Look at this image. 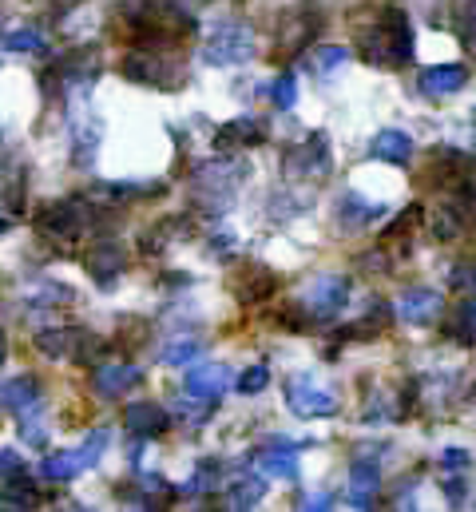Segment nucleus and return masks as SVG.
Here are the masks:
<instances>
[{
  "mask_svg": "<svg viewBox=\"0 0 476 512\" xmlns=\"http://www.w3.org/2000/svg\"><path fill=\"white\" fill-rule=\"evenodd\" d=\"M357 56L373 68H405L413 60V28L401 8H385L357 32Z\"/></svg>",
  "mask_w": 476,
  "mask_h": 512,
  "instance_id": "1",
  "label": "nucleus"
},
{
  "mask_svg": "<svg viewBox=\"0 0 476 512\" xmlns=\"http://www.w3.org/2000/svg\"><path fill=\"white\" fill-rule=\"evenodd\" d=\"M242 179H246V163L235 159V155H219V159H207V163L195 167L191 191H195V199H199L207 211L219 215V211H227L238 199Z\"/></svg>",
  "mask_w": 476,
  "mask_h": 512,
  "instance_id": "2",
  "label": "nucleus"
},
{
  "mask_svg": "<svg viewBox=\"0 0 476 512\" xmlns=\"http://www.w3.org/2000/svg\"><path fill=\"white\" fill-rule=\"evenodd\" d=\"M127 12H131V24L143 32V44L179 40L195 28V20L187 16V8L179 0H135Z\"/></svg>",
  "mask_w": 476,
  "mask_h": 512,
  "instance_id": "3",
  "label": "nucleus"
},
{
  "mask_svg": "<svg viewBox=\"0 0 476 512\" xmlns=\"http://www.w3.org/2000/svg\"><path fill=\"white\" fill-rule=\"evenodd\" d=\"M254 56V28L246 24V20H219L215 28H211V36H207V44H203V60L207 64H215V68H238V64H246Z\"/></svg>",
  "mask_w": 476,
  "mask_h": 512,
  "instance_id": "4",
  "label": "nucleus"
},
{
  "mask_svg": "<svg viewBox=\"0 0 476 512\" xmlns=\"http://www.w3.org/2000/svg\"><path fill=\"white\" fill-rule=\"evenodd\" d=\"M298 306L310 322H334L346 306H350V282L338 278V274H322V278H310L306 290L298 294Z\"/></svg>",
  "mask_w": 476,
  "mask_h": 512,
  "instance_id": "5",
  "label": "nucleus"
},
{
  "mask_svg": "<svg viewBox=\"0 0 476 512\" xmlns=\"http://www.w3.org/2000/svg\"><path fill=\"white\" fill-rule=\"evenodd\" d=\"M282 171H286V179H294V183H318V179H326V175L334 171L330 139H326L322 131H310L298 147H290V151H286Z\"/></svg>",
  "mask_w": 476,
  "mask_h": 512,
  "instance_id": "6",
  "label": "nucleus"
},
{
  "mask_svg": "<svg viewBox=\"0 0 476 512\" xmlns=\"http://www.w3.org/2000/svg\"><path fill=\"white\" fill-rule=\"evenodd\" d=\"M88 219H92V207H88L84 199H56V203L40 207L36 227H40L48 239H56L60 247H68V243H76V239L84 235Z\"/></svg>",
  "mask_w": 476,
  "mask_h": 512,
  "instance_id": "7",
  "label": "nucleus"
},
{
  "mask_svg": "<svg viewBox=\"0 0 476 512\" xmlns=\"http://www.w3.org/2000/svg\"><path fill=\"white\" fill-rule=\"evenodd\" d=\"M123 76L135 80V84H147V88H163V92H175L187 80V72L179 68V60H171L163 52H131L123 60Z\"/></svg>",
  "mask_w": 476,
  "mask_h": 512,
  "instance_id": "8",
  "label": "nucleus"
},
{
  "mask_svg": "<svg viewBox=\"0 0 476 512\" xmlns=\"http://www.w3.org/2000/svg\"><path fill=\"white\" fill-rule=\"evenodd\" d=\"M36 350L48 354V358H68V362H92L104 342L88 330H76V326H56V330H40L36 334Z\"/></svg>",
  "mask_w": 476,
  "mask_h": 512,
  "instance_id": "9",
  "label": "nucleus"
},
{
  "mask_svg": "<svg viewBox=\"0 0 476 512\" xmlns=\"http://www.w3.org/2000/svg\"><path fill=\"white\" fill-rule=\"evenodd\" d=\"M286 405L298 417H334L338 413V393L322 385L314 374H298L286 382Z\"/></svg>",
  "mask_w": 476,
  "mask_h": 512,
  "instance_id": "10",
  "label": "nucleus"
},
{
  "mask_svg": "<svg viewBox=\"0 0 476 512\" xmlns=\"http://www.w3.org/2000/svg\"><path fill=\"white\" fill-rule=\"evenodd\" d=\"M445 314V294L433 290V286H413L397 298V318L401 322H413V326H429Z\"/></svg>",
  "mask_w": 476,
  "mask_h": 512,
  "instance_id": "11",
  "label": "nucleus"
},
{
  "mask_svg": "<svg viewBox=\"0 0 476 512\" xmlns=\"http://www.w3.org/2000/svg\"><path fill=\"white\" fill-rule=\"evenodd\" d=\"M84 266H88V274L96 278V286L112 290L119 282V274L127 270V255H123L119 243H96V247L88 251V258H84Z\"/></svg>",
  "mask_w": 476,
  "mask_h": 512,
  "instance_id": "12",
  "label": "nucleus"
},
{
  "mask_svg": "<svg viewBox=\"0 0 476 512\" xmlns=\"http://www.w3.org/2000/svg\"><path fill=\"white\" fill-rule=\"evenodd\" d=\"M465 84H469V68H461V64H437V68L421 72V96H429V100H449Z\"/></svg>",
  "mask_w": 476,
  "mask_h": 512,
  "instance_id": "13",
  "label": "nucleus"
},
{
  "mask_svg": "<svg viewBox=\"0 0 476 512\" xmlns=\"http://www.w3.org/2000/svg\"><path fill=\"white\" fill-rule=\"evenodd\" d=\"M123 421H127V429H131V437H135V441H151V437H159V433L171 425V413H167L163 405L135 401V405H127Z\"/></svg>",
  "mask_w": 476,
  "mask_h": 512,
  "instance_id": "14",
  "label": "nucleus"
},
{
  "mask_svg": "<svg viewBox=\"0 0 476 512\" xmlns=\"http://www.w3.org/2000/svg\"><path fill=\"white\" fill-rule=\"evenodd\" d=\"M227 382H231V370L207 362V366H195V370L183 378V389H187V397H195V401H219Z\"/></svg>",
  "mask_w": 476,
  "mask_h": 512,
  "instance_id": "15",
  "label": "nucleus"
},
{
  "mask_svg": "<svg viewBox=\"0 0 476 512\" xmlns=\"http://www.w3.org/2000/svg\"><path fill=\"white\" fill-rule=\"evenodd\" d=\"M139 378H143V374H139V366H131V362H104V366H96V374H92V389L112 401V397H123Z\"/></svg>",
  "mask_w": 476,
  "mask_h": 512,
  "instance_id": "16",
  "label": "nucleus"
},
{
  "mask_svg": "<svg viewBox=\"0 0 476 512\" xmlns=\"http://www.w3.org/2000/svg\"><path fill=\"white\" fill-rule=\"evenodd\" d=\"M381 215H385V207H381V203H365L357 191L342 195V199H338V211H334V219H338V231H342V235L369 227V223H373V219H381Z\"/></svg>",
  "mask_w": 476,
  "mask_h": 512,
  "instance_id": "17",
  "label": "nucleus"
},
{
  "mask_svg": "<svg viewBox=\"0 0 476 512\" xmlns=\"http://www.w3.org/2000/svg\"><path fill=\"white\" fill-rule=\"evenodd\" d=\"M377 493H381V469L377 461H354L350 469V505L354 509H373L377 505Z\"/></svg>",
  "mask_w": 476,
  "mask_h": 512,
  "instance_id": "18",
  "label": "nucleus"
},
{
  "mask_svg": "<svg viewBox=\"0 0 476 512\" xmlns=\"http://www.w3.org/2000/svg\"><path fill=\"white\" fill-rule=\"evenodd\" d=\"M369 155L373 159H385V163H409L413 159V139L405 135V131H397V128H385V131H377L373 135V147H369Z\"/></svg>",
  "mask_w": 476,
  "mask_h": 512,
  "instance_id": "19",
  "label": "nucleus"
},
{
  "mask_svg": "<svg viewBox=\"0 0 476 512\" xmlns=\"http://www.w3.org/2000/svg\"><path fill=\"white\" fill-rule=\"evenodd\" d=\"M314 32H318V16L314 12H294L278 32V52H302L314 40Z\"/></svg>",
  "mask_w": 476,
  "mask_h": 512,
  "instance_id": "20",
  "label": "nucleus"
},
{
  "mask_svg": "<svg viewBox=\"0 0 476 512\" xmlns=\"http://www.w3.org/2000/svg\"><path fill=\"white\" fill-rule=\"evenodd\" d=\"M100 120L96 116H80L76 124H72V155H76V167H88L92 163V155H96V147H100Z\"/></svg>",
  "mask_w": 476,
  "mask_h": 512,
  "instance_id": "21",
  "label": "nucleus"
},
{
  "mask_svg": "<svg viewBox=\"0 0 476 512\" xmlns=\"http://www.w3.org/2000/svg\"><path fill=\"white\" fill-rule=\"evenodd\" d=\"M429 227H433V239H437V243H457L461 231H465V207H461V203H441V207L433 211Z\"/></svg>",
  "mask_w": 476,
  "mask_h": 512,
  "instance_id": "22",
  "label": "nucleus"
},
{
  "mask_svg": "<svg viewBox=\"0 0 476 512\" xmlns=\"http://www.w3.org/2000/svg\"><path fill=\"white\" fill-rule=\"evenodd\" d=\"M258 469L270 477H282V481H298V473H302L294 449H286V445H270L266 453H258Z\"/></svg>",
  "mask_w": 476,
  "mask_h": 512,
  "instance_id": "23",
  "label": "nucleus"
},
{
  "mask_svg": "<svg viewBox=\"0 0 476 512\" xmlns=\"http://www.w3.org/2000/svg\"><path fill=\"white\" fill-rule=\"evenodd\" d=\"M346 64H350V52H346L342 44H322V48H314V56L306 60V68H310L318 80H330V76H338Z\"/></svg>",
  "mask_w": 476,
  "mask_h": 512,
  "instance_id": "24",
  "label": "nucleus"
},
{
  "mask_svg": "<svg viewBox=\"0 0 476 512\" xmlns=\"http://www.w3.org/2000/svg\"><path fill=\"white\" fill-rule=\"evenodd\" d=\"M0 401H4V409H12V413L36 405V401H40V378H32V374L12 378V382L0 389Z\"/></svg>",
  "mask_w": 476,
  "mask_h": 512,
  "instance_id": "25",
  "label": "nucleus"
},
{
  "mask_svg": "<svg viewBox=\"0 0 476 512\" xmlns=\"http://www.w3.org/2000/svg\"><path fill=\"white\" fill-rule=\"evenodd\" d=\"M266 139V128L258 124V120H235V124H227V128L215 135V147L219 151H235L238 143H262Z\"/></svg>",
  "mask_w": 476,
  "mask_h": 512,
  "instance_id": "26",
  "label": "nucleus"
},
{
  "mask_svg": "<svg viewBox=\"0 0 476 512\" xmlns=\"http://www.w3.org/2000/svg\"><path fill=\"white\" fill-rule=\"evenodd\" d=\"M0 505L4 509H16V512H24V509H36L40 505V489H36V481L32 477H12V481H4V497H0Z\"/></svg>",
  "mask_w": 476,
  "mask_h": 512,
  "instance_id": "27",
  "label": "nucleus"
},
{
  "mask_svg": "<svg viewBox=\"0 0 476 512\" xmlns=\"http://www.w3.org/2000/svg\"><path fill=\"white\" fill-rule=\"evenodd\" d=\"M445 334H449L453 342H461V346H476V298H465V302L453 310Z\"/></svg>",
  "mask_w": 476,
  "mask_h": 512,
  "instance_id": "28",
  "label": "nucleus"
},
{
  "mask_svg": "<svg viewBox=\"0 0 476 512\" xmlns=\"http://www.w3.org/2000/svg\"><path fill=\"white\" fill-rule=\"evenodd\" d=\"M40 473L52 477V481H72V477H80V473H88V469H84L80 453H48V457L40 461Z\"/></svg>",
  "mask_w": 476,
  "mask_h": 512,
  "instance_id": "29",
  "label": "nucleus"
},
{
  "mask_svg": "<svg viewBox=\"0 0 476 512\" xmlns=\"http://www.w3.org/2000/svg\"><path fill=\"white\" fill-rule=\"evenodd\" d=\"M449 20L465 44H476V0H449Z\"/></svg>",
  "mask_w": 476,
  "mask_h": 512,
  "instance_id": "30",
  "label": "nucleus"
},
{
  "mask_svg": "<svg viewBox=\"0 0 476 512\" xmlns=\"http://www.w3.org/2000/svg\"><path fill=\"white\" fill-rule=\"evenodd\" d=\"M262 497H266V485H262L258 477H250V481H238L235 489L227 493V505L238 512H246V509H258Z\"/></svg>",
  "mask_w": 476,
  "mask_h": 512,
  "instance_id": "31",
  "label": "nucleus"
},
{
  "mask_svg": "<svg viewBox=\"0 0 476 512\" xmlns=\"http://www.w3.org/2000/svg\"><path fill=\"white\" fill-rule=\"evenodd\" d=\"M16 417H20V437H24V441H28L32 449L48 441V425L40 421V409H36V405H28V409H20Z\"/></svg>",
  "mask_w": 476,
  "mask_h": 512,
  "instance_id": "32",
  "label": "nucleus"
},
{
  "mask_svg": "<svg viewBox=\"0 0 476 512\" xmlns=\"http://www.w3.org/2000/svg\"><path fill=\"white\" fill-rule=\"evenodd\" d=\"M203 354V346L195 342V338H179V342H171L159 358H163V366H187V362H195Z\"/></svg>",
  "mask_w": 476,
  "mask_h": 512,
  "instance_id": "33",
  "label": "nucleus"
},
{
  "mask_svg": "<svg viewBox=\"0 0 476 512\" xmlns=\"http://www.w3.org/2000/svg\"><path fill=\"white\" fill-rule=\"evenodd\" d=\"M108 445H112V429H96V433L84 441V449H76V453H80V461H84V469L100 465V457L108 453Z\"/></svg>",
  "mask_w": 476,
  "mask_h": 512,
  "instance_id": "34",
  "label": "nucleus"
},
{
  "mask_svg": "<svg viewBox=\"0 0 476 512\" xmlns=\"http://www.w3.org/2000/svg\"><path fill=\"white\" fill-rule=\"evenodd\" d=\"M270 100H274V108H282V112H290V108L298 104V84H294L290 72H282V76L270 84Z\"/></svg>",
  "mask_w": 476,
  "mask_h": 512,
  "instance_id": "35",
  "label": "nucleus"
},
{
  "mask_svg": "<svg viewBox=\"0 0 476 512\" xmlns=\"http://www.w3.org/2000/svg\"><path fill=\"white\" fill-rule=\"evenodd\" d=\"M219 469H223V461H199V469L191 473L187 489H191V493H207V489H215V485H219Z\"/></svg>",
  "mask_w": 476,
  "mask_h": 512,
  "instance_id": "36",
  "label": "nucleus"
},
{
  "mask_svg": "<svg viewBox=\"0 0 476 512\" xmlns=\"http://www.w3.org/2000/svg\"><path fill=\"white\" fill-rule=\"evenodd\" d=\"M8 52H44V36L36 32V28H28V32H12V36H4L0 40Z\"/></svg>",
  "mask_w": 476,
  "mask_h": 512,
  "instance_id": "37",
  "label": "nucleus"
},
{
  "mask_svg": "<svg viewBox=\"0 0 476 512\" xmlns=\"http://www.w3.org/2000/svg\"><path fill=\"white\" fill-rule=\"evenodd\" d=\"M266 385H270V370H266V366H250V370L238 378V393L254 397V393H262Z\"/></svg>",
  "mask_w": 476,
  "mask_h": 512,
  "instance_id": "38",
  "label": "nucleus"
},
{
  "mask_svg": "<svg viewBox=\"0 0 476 512\" xmlns=\"http://www.w3.org/2000/svg\"><path fill=\"white\" fill-rule=\"evenodd\" d=\"M32 302H72V290L68 286H56V282H40L32 290Z\"/></svg>",
  "mask_w": 476,
  "mask_h": 512,
  "instance_id": "39",
  "label": "nucleus"
},
{
  "mask_svg": "<svg viewBox=\"0 0 476 512\" xmlns=\"http://www.w3.org/2000/svg\"><path fill=\"white\" fill-rule=\"evenodd\" d=\"M449 286H465V290H476V262H457L449 270Z\"/></svg>",
  "mask_w": 476,
  "mask_h": 512,
  "instance_id": "40",
  "label": "nucleus"
},
{
  "mask_svg": "<svg viewBox=\"0 0 476 512\" xmlns=\"http://www.w3.org/2000/svg\"><path fill=\"white\" fill-rule=\"evenodd\" d=\"M20 473H28L24 461H20V453L0 449V481H12V477H20Z\"/></svg>",
  "mask_w": 476,
  "mask_h": 512,
  "instance_id": "41",
  "label": "nucleus"
},
{
  "mask_svg": "<svg viewBox=\"0 0 476 512\" xmlns=\"http://www.w3.org/2000/svg\"><path fill=\"white\" fill-rule=\"evenodd\" d=\"M171 409H179V417H183V421H195V425H203V421L211 417V405H187V401H179V405H171Z\"/></svg>",
  "mask_w": 476,
  "mask_h": 512,
  "instance_id": "42",
  "label": "nucleus"
},
{
  "mask_svg": "<svg viewBox=\"0 0 476 512\" xmlns=\"http://www.w3.org/2000/svg\"><path fill=\"white\" fill-rule=\"evenodd\" d=\"M469 461H473V457H469L465 449H445V453H441V465H445V469H453V473L469 469Z\"/></svg>",
  "mask_w": 476,
  "mask_h": 512,
  "instance_id": "43",
  "label": "nucleus"
},
{
  "mask_svg": "<svg viewBox=\"0 0 476 512\" xmlns=\"http://www.w3.org/2000/svg\"><path fill=\"white\" fill-rule=\"evenodd\" d=\"M302 509H310V512H314V509H330V497H326V493H322V497H310Z\"/></svg>",
  "mask_w": 476,
  "mask_h": 512,
  "instance_id": "44",
  "label": "nucleus"
},
{
  "mask_svg": "<svg viewBox=\"0 0 476 512\" xmlns=\"http://www.w3.org/2000/svg\"><path fill=\"white\" fill-rule=\"evenodd\" d=\"M4 358H8V338H4V330H0V366H4Z\"/></svg>",
  "mask_w": 476,
  "mask_h": 512,
  "instance_id": "45",
  "label": "nucleus"
},
{
  "mask_svg": "<svg viewBox=\"0 0 476 512\" xmlns=\"http://www.w3.org/2000/svg\"><path fill=\"white\" fill-rule=\"evenodd\" d=\"M4 231H8V219H4V215H0V235H4Z\"/></svg>",
  "mask_w": 476,
  "mask_h": 512,
  "instance_id": "46",
  "label": "nucleus"
},
{
  "mask_svg": "<svg viewBox=\"0 0 476 512\" xmlns=\"http://www.w3.org/2000/svg\"><path fill=\"white\" fill-rule=\"evenodd\" d=\"M0 409H4V401H0Z\"/></svg>",
  "mask_w": 476,
  "mask_h": 512,
  "instance_id": "47",
  "label": "nucleus"
}]
</instances>
